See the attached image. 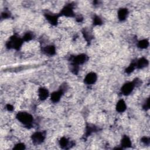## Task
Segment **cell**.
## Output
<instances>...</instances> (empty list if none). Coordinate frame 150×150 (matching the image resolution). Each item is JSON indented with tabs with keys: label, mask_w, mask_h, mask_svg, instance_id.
<instances>
[{
	"label": "cell",
	"mask_w": 150,
	"mask_h": 150,
	"mask_svg": "<svg viewBox=\"0 0 150 150\" xmlns=\"http://www.w3.org/2000/svg\"><path fill=\"white\" fill-rule=\"evenodd\" d=\"M62 90H59L58 92H55L51 94V100L53 102H58L61 97L62 94Z\"/></svg>",
	"instance_id": "cell-7"
},
{
	"label": "cell",
	"mask_w": 150,
	"mask_h": 150,
	"mask_svg": "<svg viewBox=\"0 0 150 150\" xmlns=\"http://www.w3.org/2000/svg\"><path fill=\"white\" fill-rule=\"evenodd\" d=\"M94 22L96 24H97V25H99V24H100V23H101V21L100 20V18H99V17H96L94 18Z\"/></svg>",
	"instance_id": "cell-19"
},
{
	"label": "cell",
	"mask_w": 150,
	"mask_h": 150,
	"mask_svg": "<svg viewBox=\"0 0 150 150\" xmlns=\"http://www.w3.org/2000/svg\"><path fill=\"white\" fill-rule=\"evenodd\" d=\"M16 118L21 123L28 125H30L33 121L32 116L30 114L26 112L18 113L16 116Z\"/></svg>",
	"instance_id": "cell-1"
},
{
	"label": "cell",
	"mask_w": 150,
	"mask_h": 150,
	"mask_svg": "<svg viewBox=\"0 0 150 150\" xmlns=\"http://www.w3.org/2000/svg\"><path fill=\"white\" fill-rule=\"evenodd\" d=\"M38 94H39V97L42 100H44L47 98L49 95V93L47 90L45 89V88H40L38 91Z\"/></svg>",
	"instance_id": "cell-5"
},
{
	"label": "cell",
	"mask_w": 150,
	"mask_h": 150,
	"mask_svg": "<svg viewBox=\"0 0 150 150\" xmlns=\"http://www.w3.org/2000/svg\"><path fill=\"white\" fill-rule=\"evenodd\" d=\"M139 46L140 47V48H146L149 45V42L146 39H144L142 40L141 41H140L139 43Z\"/></svg>",
	"instance_id": "cell-14"
},
{
	"label": "cell",
	"mask_w": 150,
	"mask_h": 150,
	"mask_svg": "<svg viewBox=\"0 0 150 150\" xmlns=\"http://www.w3.org/2000/svg\"><path fill=\"white\" fill-rule=\"evenodd\" d=\"M127 14H128V11L127 9H125V8L121 9L120 10L118 11V18L120 19L121 21L124 20L125 19L127 18Z\"/></svg>",
	"instance_id": "cell-8"
},
{
	"label": "cell",
	"mask_w": 150,
	"mask_h": 150,
	"mask_svg": "<svg viewBox=\"0 0 150 150\" xmlns=\"http://www.w3.org/2000/svg\"><path fill=\"white\" fill-rule=\"evenodd\" d=\"M44 51L46 53L50 55H52L55 53V48L53 46H48L45 47L44 49Z\"/></svg>",
	"instance_id": "cell-13"
},
{
	"label": "cell",
	"mask_w": 150,
	"mask_h": 150,
	"mask_svg": "<svg viewBox=\"0 0 150 150\" xmlns=\"http://www.w3.org/2000/svg\"><path fill=\"white\" fill-rule=\"evenodd\" d=\"M148 61H147L146 59L141 58V59H140L139 61H138L136 66L139 68H142L146 67L147 65H148Z\"/></svg>",
	"instance_id": "cell-10"
},
{
	"label": "cell",
	"mask_w": 150,
	"mask_h": 150,
	"mask_svg": "<svg viewBox=\"0 0 150 150\" xmlns=\"http://www.w3.org/2000/svg\"><path fill=\"white\" fill-rule=\"evenodd\" d=\"M25 148V146L24 144H23L22 143H20L16 144L15 147H14V149H23Z\"/></svg>",
	"instance_id": "cell-17"
},
{
	"label": "cell",
	"mask_w": 150,
	"mask_h": 150,
	"mask_svg": "<svg viewBox=\"0 0 150 150\" xmlns=\"http://www.w3.org/2000/svg\"><path fill=\"white\" fill-rule=\"evenodd\" d=\"M134 86L135 85L134 83H133V82L126 83V84H125L123 86L121 91H122V93L124 94L125 95L129 94L132 92L133 89H134Z\"/></svg>",
	"instance_id": "cell-2"
},
{
	"label": "cell",
	"mask_w": 150,
	"mask_h": 150,
	"mask_svg": "<svg viewBox=\"0 0 150 150\" xmlns=\"http://www.w3.org/2000/svg\"><path fill=\"white\" fill-rule=\"evenodd\" d=\"M47 20L52 23H56L57 22V17L53 15H47Z\"/></svg>",
	"instance_id": "cell-16"
},
{
	"label": "cell",
	"mask_w": 150,
	"mask_h": 150,
	"mask_svg": "<svg viewBox=\"0 0 150 150\" xmlns=\"http://www.w3.org/2000/svg\"><path fill=\"white\" fill-rule=\"evenodd\" d=\"M126 109V104L124 101L123 100H121L119 101L117 104L116 106V110L117 111L120 113L123 112Z\"/></svg>",
	"instance_id": "cell-6"
},
{
	"label": "cell",
	"mask_w": 150,
	"mask_h": 150,
	"mask_svg": "<svg viewBox=\"0 0 150 150\" xmlns=\"http://www.w3.org/2000/svg\"><path fill=\"white\" fill-rule=\"evenodd\" d=\"M32 139L33 141L36 144H40L45 139V135L42 133L37 132L32 135Z\"/></svg>",
	"instance_id": "cell-3"
},
{
	"label": "cell",
	"mask_w": 150,
	"mask_h": 150,
	"mask_svg": "<svg viewBox=\"0 0 150 150\" xmlns=\"http://www.w3.org/2000/svg\"><path fill=\"white\" fill-rule=\"evenodd\" d=\"M62 14L67 16H70L73 15V10L72 8L69 7H66L63 9Z\"/></svg>",
	"instance_id": "cell-12"
},
{
	"label": "cell",
	"mask_w": 150,
	"mask_h": 150,
	"mask_svg": "<svg viewBox=\"0 0 150 150\" xmlns=\"http://www.w3.org/2000/svg\"><path fill=\"white\" fill-rule=\"evenodd\" d=\"M68 144H69V141L68 139H66L65 137L62 138L60 141L61 146L62 147H63V148H66V147L68 146Z\"/></svg>",
	"instance_id": "cell-15"
},
{
	"label": "cell",
	"mask_w": 150,
	"mask_h": 150,
	"mask_svg": "<svg viewBox=\"0 0 150 150\" xmlns=\"http://www.w3.org/2000/svg\"><path fill=\"white\" fill-rule=\"evenodd\" d=\"M131 145V142L130 139L127 137H124L121 140V146L124 147H129Z\"/></svg>",
	"instance_id": "cell-11"
},
{
	"label": "cell",
	"mask_w": 150,
	"mask_h": 150,
	"mask_svg": "<svg viewBox=\"0 0 150 150\" xmlns=\"http://www.w3.org/2000/svg\"><path fill=\"white\" fill-rule=\"evenodd\" d=\"M86 60V56L85 55H80L75 58L74 63L75 64H82L84 63Z\"/></svg>",
	"instance_id": "cell-9"
},
{
	"label": "cell",
	"mask_w": 150,
	"mask_h": 150,
	"mask_svg": "<svg viewBox=\"0 0 150 150\" xmlns=\"http://www.w3.org/2000/svg\"><path fill=\"white\" fill-rule=\"evenodd\" d=\"M97 80V75L94 73H90L85 79V82L87 85H92Z\"/></svg>",
	"instance_id": "cell-4"
},
{
	"label": "cell",
	"mask_w": 150,
	"mask_h": 150,
	"mask_svg": "<svg viewBox=\"0 0 150 150\" xmlns=\"http://www.w3.org/2000/svg\"><path fill=\"white\" fill-rule=\"evenodd\" d=\"M142 141H143L145 144H148L149 143V138H147V137H144L143 139H142Z\"/></svg>",
	"instance_id": "cell-20"
},
{
	"label": "cell",
	"mask_w": 150,
	"mask_h": 150,
	"mask_svg": "<svg viewBox=\"0 0 150 150\" xmlns=\"http://www.w3.org/2000/svg\"><path fill=\"white\" fill-rule=\"evenodd\" d=\"M31 39H32V35L30 34H28V33L27 34H25L24 37H23V39L26 40V41H28V40H29Z\"/></svg>",
	"instance_id": "cell-18"
}]
</instances>
